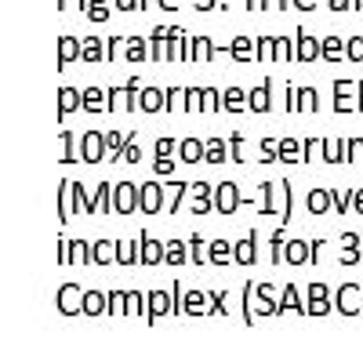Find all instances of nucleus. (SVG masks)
I'll list each match as a JSON object with an SVG mask.
<instances>
[]
</instances>
